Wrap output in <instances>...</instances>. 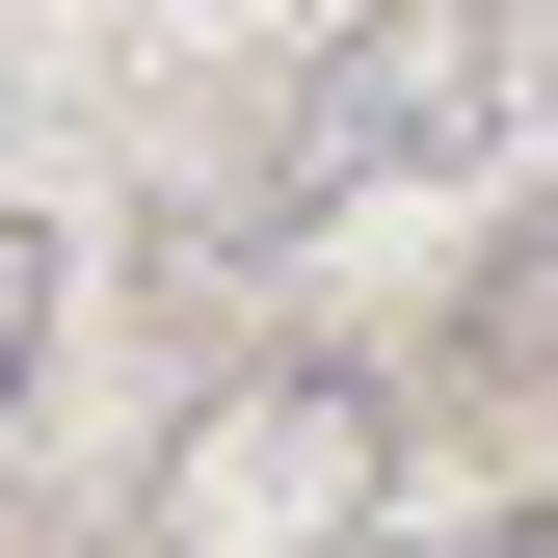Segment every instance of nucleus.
I'll return each mask as SVG.
<instances>
[{"mask_svg": "<svg viewBox=\"0 0 558 558\" xmlns=\"http://www.w3.org/2000/svg\"><path fill=\"white\" fill-rule=\"evenodd\" d=\"M53 293H81V266H53V214H0V426H27V373H53Z\"/></svg>", "mask_w": 558, "mask_h": 558, "instance_id": "7ed1b4c3", "label": "nucleus"}, {"mask_svg": "<svg viewBox=\"0 0 558 558\" xmlns=\"http://www.w3.org/2000/svg\"><path fill=\"white\" fill-rule=\"evenodd\" d=\"M345 558H558V506H452V532H399V506H373Z\"/></svg>", "mask_w": 558, "mask_h": 558, "instance_id": "20e7f679", "label": "nucleus"}, {"mask_svg": "<svg viewBox=\"0 0 558 558\" xmlns=\"http://www.w3.org/2000/svg\"><path fill=\"white\" fill-rule=\"evenodd\" d=\"M399 506V399L373 373H214L160 452V558H345Z\"/></svg>", "mask_w": 558, "mask_h": 558, "instance_id": "f03ea898", "label": "nucleus"}, {"mask_svg": "<svg viewBox=\"0 0 558 558\" xmlns=\"http://www.w3.org/2000/svg\"><path fill=\"white\" fill-rule=\"evenodd\" d=\"M506 107H532V0H345L293 81H266L240 186L160 240V293L293 266V240H345V214H399V186H478V160H506Z\"/></svg>", "mask_w": 558, "mask_h": 558, "instance_id": "f257e3e1", "label": "nucleus"}]
</instances>
